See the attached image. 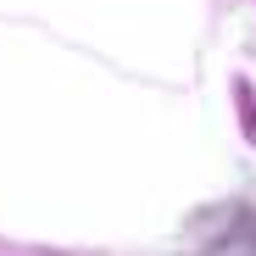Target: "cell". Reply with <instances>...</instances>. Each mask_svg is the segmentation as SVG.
I'll return each instance as SVG.
<instances>
[{"label":"cell","instance_id":"cell-1","mask_svg":"<svg viewBox=\"0 0 256 256\" xmlns=\"http://www.w3.org/2000/svg\"><path fill=\"white\" fill-rule=\"evenodd\" d=\"M234 106H240V122H245V145H256V90H250V78H234Z\"/></svg>","mask_w":256,"mask_h":256},{"label":"cell","instance_id":"cell-2","mask_svg":"<svg viewBox=\"0 0 256 256\" xmlns=\"http://www.w3.org/2000/svg\"><path fill=\"white\" fill-rule=\"evenodd\" d=\"M0 256H39V250H22V245H0Z\"/></svg>","mask_w":256,"mask_h":256}]
</instances>
